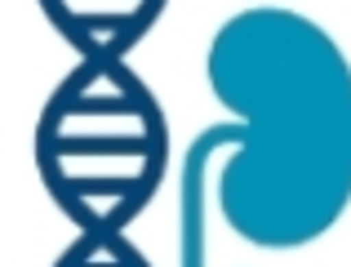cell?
Instances as JSON below:
<instances>
[{"mask_svg": "<svg viewBox=\"0 0 351 267\" xmlns=\"http://www.w3.org/2000/svg\"><path fill=\"white\" fill-rule=\"evenodd\" d=\"M218 143H240V125H218L200 134L182 165V267H205V187L200 174Z\"/></svg>", "mask_w": 351, "mask_h": 267, "instance_id": "1", "label": "cell"}]
</instances>
